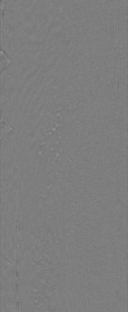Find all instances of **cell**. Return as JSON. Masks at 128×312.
Returning a JSON list of instances; mask_svg holds the SVG:
<instances>
[{
    "label": "cell",
    "mask_w": 128,
    "mask_h": 312,
    "mask_svg": "<svg viewBox=\"0 0 128 312\" xmlns=\"http://www.w3.org/2000/svg\"><path fill=\"white\" fill-rule=\"evenodd\" d=\"M1 138L6 135L9 132L12 128L9 126L7 122L4 119L2 118L1 120Z\"/></svg>",
    "instance_id": "6da1fadb"
}]
</instances>
